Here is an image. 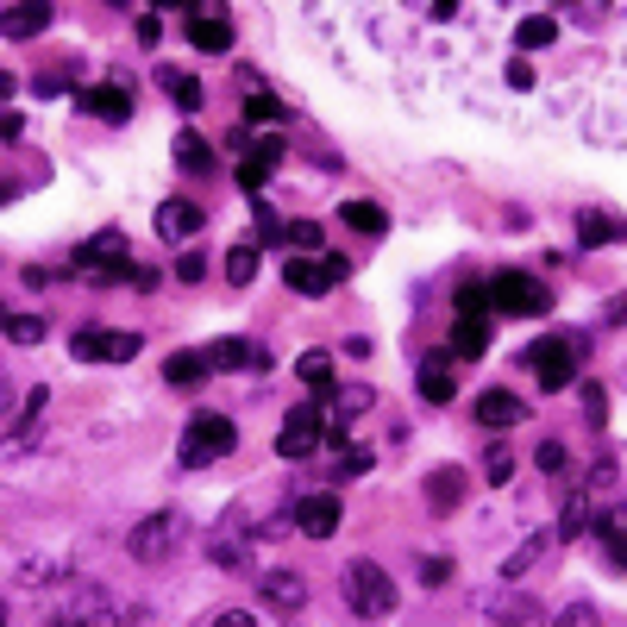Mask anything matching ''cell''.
I'll list each match as a JSON object with an SVG mask.
<instances>
[{"label":"cell","mask_w":627,"mask_h":627,"mask_svg":"<svg viewBox=\"0 0 627 627\" xmlns=\"http://www.w3.org/2000/svg\"><path fill=\"white\" fill-rule=\"evenodd\" d=\"M421 577H427V584L439 590V584H446V577H452V559H427V565H421Z\"/></svg>","instance_id":"43"},{"label":"cell","mask_w":627,"mask_h":627,"mask_svg":"<svg viewBox=\"0 0 627 627\" xmlns=\"http://www.w3.org/2000/svg\"><path fill=\"white\" fill-rule=\"evenodd\" d=\"M295 377L308 383V389H327V383H333V352H308V358H295Z\"/></svg>","instance_id":"28"},{"label":"cell","mask_w":627,"mask_h":627,"mask_svg":"<svg viewBox=\"0 0 627 627\" xmlns=\"http://www.w3.org/2000/svg\"><path fill=\"white\" fill-rule=\"evenodd\" d=\"M339 515H345V502L327 496V490H314V496L295 502V527L308 533V540H327V533H339Z\"/></svg>","instance_id":"10"},{"label":"cell","mask_w":627,"mask_h":627,"mask_svg":"<svg viewBox=\"0 0 627 627\" xmlns=\"http://www.w3.org/2000/svg\"><path fill=\"white\" fill-rule=\"evenodd\" d=\"M51 19H57L51 0H13V7H7V38H38Z\"/></svg>","instance_id":"17"},{"label":"cell","mask_w":627,"mask_h":627,"mask_svg":"<svg viewBox=\"0 0 627 627\" xmlns=\"http://www.w3.org/2000/svg\"><path fill=\"white\" fill-rule=\"evenodd\" d=\"M339 220L352 226V232H370V239H377V232L389 226V214H383L377 201H339Z\"/></svg>","instance_id":"27"},{"label":"cell","mask_w":627,"mask_h":627,"mask_svg":"<svg viewBox=\"0 0 627 627\" xmlns=\"http://www.w3.org/2000/svg\"><path fill=\"white\" fill-rule=\"evenodd\" d=\"M345 584H352V615L358 621L396 615V584H389V571L377 559H352V565H345Z\"/></svg>","instance_id":"1"},{"label":"cell","mask_w":627,"mask_h":627,"mask_svg":"<svg viewBox=\"0 0 627 627\" xmlns=\"http://www.w3.org/2000/svg\"><path fill=\"white\" fill-rule=\"evenodd\" d=\"M433 13H439V19H452V13H458V0H433Z\"/></svg>","instance_id":"44"},{"label":"cell","mask_w":627,"mask_h":627,"mask_svg":"<svg viewBox=\"0 0 627 627\" xmlns=\"http://www.w3.org/2000/svg\"><path fill=\"white\" fill-rule=\"evenodd\" d=\"M533 458H540V471H565V446H559V439H546Z\"/></svg>","instance_id":"40"},{"label":"cell","mask_w":627,"mask_h":627,"mask_svg":"<svg viewBox=\"0 0 627 627\" xmlns=\"http://www.w3.org/2000/svg\"><path fill=\"white\" fill-rule=\"evenodd\" d=\"M226 276L245 289L251 276H258V245H232V251H226Z\"/></svg>","instance_id":"30"},{"label":"cell","mask_w":627,"mask_h":627,"mask_svg":"<svg viewBox=\"0 0 627 627\" xmlns=\"http://www.w3.org/2000/svg\"><path fill=\"white\" fill-rule=\"evenodd\" d=\"M258 596L270 602L276 615H295L301 602H308V584H301L295 571H264V577H258Z\"/></svg>","instance_id":"13"},{"label":"cell","mask_w":627,"mask_h":627,"mask_svg":"<svg viewBox=\"0 0 627 627\" xmlns=\"http://www.w3.org/2000/svg\"><path fill=\"white\" fill-rule=\"evenodd\" d=\"M76 107H82V113H95V120H107V126H126V120H132V101H126V88H120V82H113V88H82Z\"/></svg>","instance_id":"14"},{"label":"cell","mask_w":627,"mask_h":627,"mask_svg":"<svg viewBox=\"0 0 627 627\" xmlns=\"http://www.w3.org/2000/svg\"><path fill=\"white\" fill-rule=\"evenodd\" d=\"M276 452H283L289 464H301V458L320 452V402H301V408L289 414L283 433H276Z\"/></svg>","instance_id":"8"},{"label":"cell","mask_w":627,"mask_h":627,"mask_svg":"<svg viewBox=\"0 0 627 627\" xmlns=\"http://www.w3.org/2000/svg\"><path fill=\"white\" fill-rule=\"evenodd\" d=\"M176 170H182V176H207V170H214V151H207V138H195V132L176 138Z\"/></svg>","instance_id":"24"},{"label":"cell","mask_w":627,"mask_h":627,"mask_svg":"<svg viewBox=\"0 0 627 627\" xmlns=\"http://www.w3.org/2000/svg\"><path fill=\"white\" fill-rule=\"evenodd\" d=\"M276 164H283V145H270V138H264V145H251V151L239 157V182H245L251 195H258L264 182H270V170H276Z\"/></svg>","instance_id":"19"},{"label":"cell","mask_w":627,"mask_h":627,"mask_svg":"<svg viewBox=\"0 0 627 627\" xmlns=\"http://www.w3.org/2000/svg\"><path fill=\"white\" fill-rule=\"evenodd\" d=\"M577 402H584V421L590 427L609 421V396H602V383H584V389H577Z\"/></svg>","instance_id":"33"},{"label":"cell","mask_w":627,"mask_h":627,"mask_svg":"<svg viewBox=\"0 0 627 627\" xmlns=\"http://www.w3.org/2000/svg\"><path fill=\"white\" fill-rule=\"evenodd\" d=\"M207 364L214 370H239V364H264V358H258V345H245V339H214L207 345Z\"/></svg>","instance_id":"26"},{"label":"cell","mask_w":627,"mask_h":627,"mask_svg":"<svg viewBox=\"0 0 627 627\" xmlns=\"http://www.w3.org/2000/svg\"><path fill=\"white\" fill-rule=\"evenodd\" d=\"M452 308H458V314H490V283H464Z\"/></svg>","instance_id":"34"},{"label":"cell","mask_w":627,"mask_h":627,"mask_svg":"<svg viewBox=\"0 0 627 627\" xmlns=\"http://www.w3.org/2000/svg\"><path fill=\"white\" fill-rule=\"evenodd\" d=\"M182 533H189V515L182 508H157V515H145L126 533V546H132V559H170L182 546Z\"/></svg>","instance_id":"2"},{"label":"cell","mask_w":627,"mask_h":627,"mask_svg":"<svg viewBox=\"0 0 627 627\" xmlns=\"http://www.w3.org/2000/svg\"><path fill=\"white\" fill-rule=\"evenodd\" d=\"M151 7H164V13H176V7H189V0H151Z\"/></svg>","instance_id":"45"},{"label":"cell","mask_w":627,"mask_h":627,"mask_svg":"<svg viewBox=\"0 0 627 627\" xmlns=\"http://www.w3.org/2000/svg\"><path fill=\"white\" fill-rule=\"evenodd\" d=\"M283 239H289V245H301V251H320V226H314V220H289Z\"/></svg>","instance_id":"37"},{"label":"cell","mask_w":627,"mask_h":627,"mask_svg":"<svg viewBox=\"0 0 627 627\" xmlns=\"http://www.w3.org/2000/svg\"><path fill=\"white\" fill-rule=\"evenodd\" d=\"M452 352H458V358H483V352H490V320H483V314H458Z\"/></svg>","instance_id":"20"},{"label":"cell","mask_w":627,"mask_h":627,"mask_svg":"<svg viewBox=\"0 0 627 627\" xmlns=\"http://www.w3.org/2000/svg\"><path fill=\"white\" fill-rule=\"evenodd\" d=\"M239 446V427L226 421V414H195L189 427H182V464H214L220 452H232Z\"/></svg>","instance_id":"3"},{"label":"cell","mask_w":627,"mask_h":627,"mask_svg":"<svg viewBox=\"0 0 627 627\" xmlns=\"http://www.w3.org/2000/svg\"><path fill=\"white\" fill-rule=\"evenodd\" d=\"M546 546H552V533H533V540H521V552H515V559H508L502 571H508V577H521L527 565H540V559H546Z\"/></svg>","instance_id":"31"},{"label":"cell","mask_w":627,"mask_h":627,"mask_svg":"<svg viewBox=\"0 0 627 627\" xmlns=\"http://www.w3.org/2000/svg\"><path fill=\"white\" fill-rule=\"evenodd\" d=\"M245 120H251V126L283 120V101H276V95H251V101H245Z\"/></svg>","instance_id":"35"},{"label":"cell","mask_w":627,"mask_h":627,"mask_svg":"<svg viewBox=\"0 0 627 627\" xmlns=\"http://www.w3.org/2000/svg\"><path fill=\"white\" fill-rule=\"evenodd\" d=\"M339 402V421H358V414L370 408V389H345V396H333Z\"/></svg>","instance_id":"38"},{"label":"cell","mask_w":627,"mask_h":627,"mask_svg":"<svg viewBox=\"0 0 627 627\" xmlns=\"http://www.w3.org/2000/svg\"><path fill=\"white\" fill-rule=\"evenodd\" d=\"M559 44V19H546V13H533L515 26V51H552Z\"/></svg>","instance_id":"23"},{"label":"cell","mask_w":627,"mask_h":627,"mask_svg":"<svg viewBox=\"0 0 627 627\" xmlns=\"http://www.w3.org/2000/svg\"><path fill=\"white\" fill-rule=\"evenodd\" d=\"M201 270H207V264L195 258V251H182V258H176V276H182V283H201Z\"/></svg>","instance_id":"41"},{"label":"cell","mask_w":627,"mask_h":627,"mask_svg":"<svg viewBox=\"0 0 627 627\" xmlns=\"http://www.w3.org/2000/svg\"><path fill=\"white\" fill-rule=\"evenodd\" d=\"M464 490H471V477H464L458 464H439V471H427V483H421V496H427L433 515H452V508L464 502Z\"/></svg>","instance_id":"11"},{"label":"cell","mask_w":627,"mask_h":627,"mask_svg":"<svg viewBox=\"0 0 627 627\" xmlns=\"http://www.w3.org/2000/svg\"><path fill=\"white\" fill-rule=\"evenodd\" d=\"M76 270H101V276H132V264L120 258V232H101L76 251Z\"/></svg>","instance_id":"12"},{"label":"cell","mask_w":627,"mask_h":627,"mask_svg":"<svg viewBox=\"0 0 627 627\" xmlns=\"http://www.w3.org/2000/svg\"><path fill=\"white\" fill-rule=\"evenodd\" d=\"M502 76H508V88H515V95H527V88H533V63H527V51H521V57H508Z\"/></svg>","instance_id":"36"},{"label":"cell","mask_w":627,"mask_h":627,"mask_svg":"<svg viewBox=\"0 0 627 627\" xmlns=\"http://www.w3.org/2000/svg\"><path fill=\"white\" fill-rule=\"evenodd\" d=\"M189 51H232V26L220 0H189Z\"/></svg>","instance_id":"7"},{"label":"cell","mask_w":627,"mask_h":627,"mask_svg":"<svg viewBox=\"0 0 627 627\" xmlns=\"http://www.w3.org/2000/svg\"><path fill=\"white\" fill-rule=\"evenodd\" d=\"M414 389H421V402H433V408H446L458 383H452V370H446V364H439V358H427V364H421V377H414Z\"/></svg>","instance_id":"22"},{"label":"cell","mask_w":627,"mask_h":627,"mask_svg":"<svg viewBox=\"0 0 627 627\" xmlns=\"http://www.w3.org/2000/svg\"><path fill=\"white\" fill-rule=\"evenodd\" d=\"M483 477H490V483H508V477H515V458L490 446V458H483Z\"/></svg>","instance_id":"39"},{"label":"cell","mask_w":627,"mask_h":627,"mask_svg":"<svg viewBox=\"0 0 627 627\" xmlns=\"http://www.w3.org/2000/svg\"><path fill=\"white\" fill-rule=\"evenodd\" d=\"M477 421L483 427H521L527 421V402L508 396V389H483V396H477Z\"/></svg>","instance_id":"15"},{"label":"cell","mask_w":627,"mask_h":627,"mask_svg":"<svg viewBox=\"0 0 627 627\" xmlns=\"http://www.w3.org/2000/svg\"><path fill=\"white\" fill-rule=\"evenodd\" d=\"M157 88H164V95H170V101H176L182 113H195V107H207V101H201V95H207V88H201L195 76H182V69H170V63H164V69H157Z\"/></svg>","instance_id":"21"},{"label":"cell","mask_w":627,"mask_h":627,"mask_svg":"<svg viewBox=\"0 0 627 627\" xmlns=\"http://www.w3.org/2000/svg\"><path fill=\"white\" fill-rule=\"evenodd\" d=\"M44 339V320L38 314H13L7 320V345H38Z\"/></svg>","instance_id":"32"},{"label":"cell","mask_w":627,"mask_h":627,"mask_svg":"<svg viewBox=\"0 0 627 627\" xmlns=\"http://www.w3.org/2000/svg\"><path fill=\"white\" fill-rule=\"evenodd\" d=\"M207 370H214V364H207V352H176V358L164 364V383H176V389H195V383L207 377Z\"/></svg>","instance_id":"25"},{"label":"cell","mask_w":627,"mask_h":627,"mask_svg":"<svg viewBox=\"0 0 627 627\" xmlns=\"http://www.w3.org/2000/svg\"><path fill=\"white\" fill-rule=\"evenodd\" d=\"M577 239H584V245H621L627 220L609 214V207H584V214H577Z\"/></svg>","instance_id":"16"},{"label":"cell","mask_w":627,"mask_h":627,"mask_svg":"<svg viewBox=\"0 0 627 627\" xmlns=\"http://www.w3.org/2000/svg\"><path fill=\"white\" fill-rule=\"evenodd\" d=\"M584 527H596V508H590V496H571L565 502V521H559V540H577Z\"/></svg>","instance_id":"29"},{"label":"cell","mask_w":627,"mask_h":627,"mask_svg":"<svg viewBox=\"0 0 627 627\" xmlns=\"http://www.w3.org/2000/svg\"><path fill=\"white\" fill-rule=\"evenodd\" d=\"M283 283L295 295H327V289L345 283V258H339V251H333V258H289L283 264Z\"/></svg>","instance_id":"6"},{"label":"cell","mask_w":627,"mask_h":627,"mask_svg":"<svg viewBox=\"0 0 627 627\" xmlns=\"http://www.w3.org/2000/svg\"><path fill=\"white\" fill-rule=\"evenodd\" d=\"M69 352H76L82 364H132L138 352H145V339L138 333H107V327H82L76 339H69Z\"/></svg>","instance_id":"4"},{"label":"cell","mask_w":627,"mask_h":627,"mask_svg":"<svg viewBox=\"0 0 627 627\" xmlns=\"http://www.w3.org/2000/svg\"><path fill=\"white\" fill-rule=\"evenodd\" d=\"M339 452H345V471H352V477L370 471V452H364V446H339Z\"/></svg>","instance_id":"42"},{"label":"cell","mask_w":627,"mask_h":627,"mask_svg":"<svg viewBox=\"0 0 627 627\" xmlns=\"http://www.w3.org/2000/svg\"><path fill=\"white\" fill-rule=\"evenodd\" d=\"M490 301H496L502 314H546L552 308V295L533 283L527 270H496L490 276Z\"/></svg>","instance_id":"5"},{"label":"cell","mask_w":627,"mask_h":627,"mask_svg":"<svg viewBox=\"0 0 627 627\" xmlns=\"http://www.w3.org/2000/svg\"><path fill=\"white\" fill-rule=\"evenodd\" d=\"M527 364H533V377H540V389H565L577 377V358H571V345L565 339H540V345H527Z\"/></svg>","instance_id":"9"},{"label":"cell","mask_w":627,"mask_h":627,"mask_svg":"<svg viewBox=\"0 0 627 627\" xmlns=\"http://www.w3.org/2000/svg\"><path fill=\"white\" fill-rule=\"evenodd\" d=\"M157 232H164L170 245L195 239V232H201V207L195 201H164V207H157Z\"/></svg>","instance_id":"18"}]
</instances>
